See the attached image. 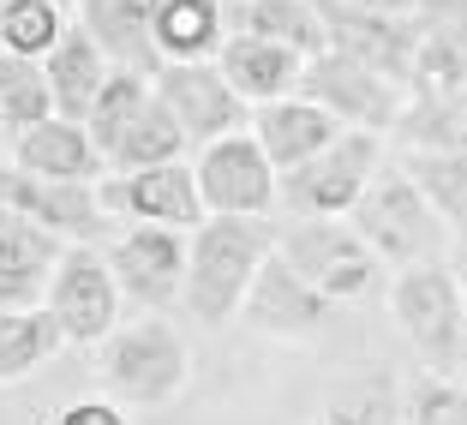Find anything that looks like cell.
Listing matches in <instances>:
<instances>
[{
    "mask_svg": "<svg viewBox=\"0 0 467 425\" xmlns=\"http://www.w3.org/2000/svg\"><path fill=\"white\" fill-rule=\"evenodd\" d=\"M42 312L55 317L60 342H78V347H102L120 329V288H114L97 246L60 252L55 275H48V294H42Z\"/></svg>",
    "mask_w": 467,
    "mask_h": 425,
    "instance_id": "cell-9",
    "label": "cell"
},
{
    "mask_svg": "<svg viewBox=\"0 0 467 425\" xmlns=\"http://www.w3.org/2000/svg\"><path fill=\"white\" fill-rule=\"evenodd\" d=\"M150 90L168 109V120L180 126L186 150H192V144L204 150V144H216V138L246 132V120H252V109L222 84L216 67H162L150 78Z\"/></svg>",
    "mask_w": 467,
    "mask_h": 425,
    "instance_id": "cell-11",
    "label": "cell"
},
{
    "mask_svg": "<svg viewBox=\"0 0 467 425\" xmlns=\"http://www.w3.org/2000/svg\"><path fill=\"white\" fill-rule=\"evenodd\" d=\"M401 425H467V384L443 371L401 378Z\"/></svg>",
    "mask_w": 467,
    "mask_h": 425,
    "instance_id": "cell-32",
    "label": "cell"
},
{
    "mask_svg": "<svg viewBox=\"0 0 467 425\" xmlns=\"http://www.w3.org/2000/svg\"><path fill=\"white\" fill-rule=\"evenodd\" d=\"M72 18L102 48V60L114 72L150 67V78L162 72L156 67V48H150V0H84V6H72Z\"/></svg>",
    "mask_w": 467,
    "mask_h": 425,
    "instance_id": "cell-22",
    "label": "cell"
},
{
    "mask_svg": "<svg viewBox=\"0 0 467 425\" xmlns=\"http://www.w3.org/2000/svg\"><path fill=\"white\" fill-rule=\"evenodd\" d=\"M455 288H462V317H467V282H455Z\"/></svg>",
    "mask_w": 467,
    "mask_h": 425,
    "instance_id": "cell-37",
    "label": "cell"
},
{
    "mask_svg": "<svg viewBox=\"0 0 467 425\" xmlns=\"http://www.w3.org/2000/svg\"><path fill=\"white\" fill-rule=\"evenodd\" d=\"M13 168L36 180H60V186H97L102 180V156L90 132L78 120H60V114L13 138Z\"/></svg>",
    "mask_w": 467,
    "mask_h": 425,
    "instance_id": "cell-18",
    "label": "cell"
},
{
    "mask_svg": "<svg viewBox=\"0 0 467 425\" xmlns=\"http://www.w3.org/2000/svg\"><path fill=\"white\" fill-rule=\"evenodd\" d=\"M109 60H102V48L78 30V18L67 25V36L48 48V60H42V78H48V97H55V114L60 120H78L90 114V102L102 97V84H109Z\"/></svg>",
    "mask_w": 467,
    "mask_h": 425,
    "instance_id": "cell-23",
    "label": "cell"
},
{
    "mask_svg": "<svg viewBox=\"0 0 467 425\" xmlns=\"http://www.w3.org/2000/svg\"><path fill=\"white\" fill-rule=\"evenodd\" d=\"M60 252H67V246H60L55 233L30 228L25 216H13V210H0V312L42 306Z\"/></svg>",
    "mask_w": 467,
    "mask_h": 425,
    "instance_id": "cell-19",
    "label": "cell"
},
{
    "mask_svg": "<svg viewBox=\"0 0 467 425\" xmlns=\"http://www.w3.org/2000/svg\"><path fill=\"white\" fill-rule=\"evenodd\" d=\"M401 150H431V156H467V84L443 97H420L401 109L396 132Z\"/></svg>",
    "mask_w": 467,
    "mask_h": 425,
    "instance_id": "cell-26",
    "label": "cell"
},
{
    "mask_svg": "<svg viewBox=\"0 0 467 425\" xmlns=\"http://www.w3.org/2000/svg\"><path fill=\"white\" fill-rule=\"evenodd\" d=\"M0 210L55 233L60 246H97L102 228H109L97 186H60V180H36V174H18V168H0Z\"/></svg>",
    "mask_w": 467,
    "mask_h": 425,
    "instance_id": "cell-13",
    "label": "cell"
},
{
    "mask_svg": "<svg viewBox=\"0 0 467 425\" xmlns=\"http://www.w3.org/2000/svg\"><path fill=\"white\" fill-rule=\"evenodd\" d=\"M60 329L42 306H25V312H0V384H18L30 371H42L60 354Z\"/></svg>",
    "mask_w": 467,
    "mask_h": 425,
    "instance_id": "cell-29",
    "label": "cell"
},
{
    "mask_svg": "<svg viewBox=\"0 0 467 425\" xmlns=\"http://www.w3.org/2000/svg\"><path fill=\"white\" fill-rule=\"evenodd\" d=\"M210 67L222 72V84H228L246 109H270V102L300 90L306 60L294 55V48H275V42H258V36H228Z\"/></svg>",
    "mask_w": 467,
    "mask_h": 425,
    "instance_id": "cell-17",
    "label": "cell"
},
{
    "mask_svg": "<svg viewBox=\"0 0 467 425\" xmlns=\"http://www.w3.org/2000/svg\"><path fill=\"white\" fill-rule=\"evenodd\" d=\"M228 36H258L275 48H294L300 60L324 55V25H317V0H246V6H222Z\"/></svg>",
    "mask_w": 467,
    "mask_h": 425,
    "instance_id": "cell-24",
    "label": "cell"
},
{
    "mask_svg": "<svg viewBox=\"0 0 467 425\" xmlns=\"http://www.w3.org/2000/svg\"><path fill=\"white\" fill-rule=\"evenodd\" d=\"M270 252H275V222L204 216L192 228V240H186V288H180V300L192 306V317L204 329H228Z\"/></svg>",
    "mask_w": 467,
    "mask_h": 425,
    "instance_id": "cell-1",
    "label": "cell"
},
{
    "mask_svg": "<svg viewBox=\"0 0 467 425\" xmlns=\"http://www.w3.org/2000/svg\"><path fill=\"white\" fill-rule=\"evenodd\" d=\"M102 264H109L120 300H138L144 312H168V306L180 300V288H186V233L126 228L120 240L102 252Z\"/></svg>",
    "mask_w": 467,
    "mask_h": 425,
    "instance_id": "cell-12",
    "label": "cell"
},
{
    "mask_svg": "<svg viewBox=\"0 0 467 425\" xmlns=\"http://www.w3.org/2000/svg\"><path fill=\"white\" fill-rule=\"evenodd\" d=\"M97 378L114 408H168L192 384V354L174 324L144 317V324H120L97 347Z\"/></svg>",
    "mask_w": 467,
    "mask_h": 425,
    "instance_id": "cell-3",
    "label": "cell"
},
{
    "mask_svg": "<svg viewBox=\"0 0 467 425\" xmlns=\"http://www.w3.org/2000/svg\"><path fill=\"white\" fill-rule=\"evenodd\" d=\"M198 204L204 216H240V222H270L275 210V168L264 162V150L252 144V132H234L204 144L192 162Z\"/></svg>",
    "mask_w": 467,
    "mask_h": 425,
    "instance_id": "cell-10",
    "label": "cell"
},
{
    "mask_svg": "<svg viewBox=\"0 0 467 425\" xmlns=\"http://www.w3.org/2000/svg\"><path fill=\"white\" fill-rule=\"evenodd\" d=\"M317 25H324V48L354 67L378 72V78L408 90L413 42L426 25V6H359V0H317Z\"/></svg>",
    "mask_w": 467,
    "mask_h": 425,
    "instance_id": "cell-7",
    "label": "cell"
},
{
    "mask_svg": "<svg viewBox=\"0 0 467 425\" xmlns=\"http://www.w3.org/2000/svg\"><path fill=\"white\" fill-rule=\"evenodd\" d=\"M144 109H150V78H144V72H109L102 97L90 102V114H84V132H90V144H97L102 168H109V156L126 144V132L138 126Z\"/></svg>",
    "mask_w": 467,
    "mask_h": 425,
    "instance_id": "cell-28",
    "label": "cell"
},
{
    "mask_svg": "<svg viewBox=\"0 0 467 425\" xmlns=\"http://www.w3.org/2000/svg\"><path fill=\"white\" fill-rule=\"evenodd\" d=\"M467 84V6H426V25L413 42L408 67V102L443 97Z\"/></svg>",
    "mask_w": 467,
    "mask_h": 425,
    "instance_id": "cell-21",
    "label": "cell"
},
{
    "mask_svg": "<svg viewBox=\"0 0 467 425\" xmlns=\"http://www.w3.org/2000/svg\"><path fill=\"white\" fill-rule=\"evenodd\" d=\"M342 222L366 240L371 258L384 264V270L443 264V252H450V228L431 216V204L420 198V186H413L389 156H384V168L366 180V192L354 198V210H348Z\"/></svg>",
    "mask_w": 467,
    "mask_h": 425,
    "instance_id": "cell-2",
    "label": "cell"
},
{
    "mask_svg": "<svg viewBox=\"0 0 467 425\" xmlns=\"http://www.w3.org/2000/svg\"><path fill=\"white\" fill-rule=\"evenodd\" d=\"M384 138L342 132L330 150H317L294 174H275V210L288 222H342L354 198L366 192V180L384 168Z\"/></svg>",
    "mask_w": 467,
    "mask_h": 425,
    "instance_id": "cell-5",
    "label": "cell"
},
{
    "mask_svg": "<svg viewBox=\"0 0 467 425\" xmlns=\"http://www.w3.org/2000/svg\"><path fill=\"white\" fill-rule=\"evenodd\" d=\"M275 258L288 264L312 294H324L336 312L371 300L389 282V270L371 258V246L348 222H282L275 228Z\"/></svg>",
    "mask_w": 467,
    "mask_h": 425,
    "instance_id": "cell-4",
    "label": "cell"
},
{
    "mask_svg": "<svg viewBox=\"0 0 467 425\" xmlns=\"http://www.w3.org/2000/svg\"><path fill=\"white\" fill-rule=\"evenodd\" d=\"M0 55H6V6H0Z\"/></svg>",
    "mask_w": 467,
    "mask_h": 425,
    "instance_id": "cell-36",
    "label": "cell"
},
{
    "mask_svg": "<svg viewBox=\"0 0 467 425\" xmlns=\"http://www.w3.org/2000/svg\"><path fill=\"white\" fill-rule=\"evenodd\" d=\"M389 312H396L401 336L413 354L426 359V371L455 378L467 354V317H462V288H455L450 264H413V270L389 275Z\"/></svg>",
    "mask_w": 467,
    "mask_h": 425,
    "instance_id": "cell-6",
    "label": "cell"
},
{
    "mask_svg": "<svg viewBox=\"0 0 467 425\" xmlns=\"http://www.w3.org/2000/svg\"><path fill=\"white\" fill-rule=\"evenodd\" d=\"M168 162H186V138H180V126L168 120V109L150 90V109L138 114L126 144L109 156V174H144V168H168Z\"/></svg>",
    "mask_w": 467,
    "mask_h": 425,
    "instance_id": "cell-30",
    "label": "cell"
},
{
    "mask_svg": "<svg viewBox=\"0 0 467 425\" xmlns=\"http://www.w3.org/2000/svg\"><path fill=\"white\" fill-rule=\"evenodd\" d=\"M0 120L6 132H30V126L55 120V97H48V78H42V60H18L0 55Z\"/></svg>",
    "mask_w": 467,
    "mask_h": 425,
    "instance_id": "cell-31",
    "label": "cell"
},
{
    "mask_svg": "<svg viewBox=\"0 0 467 425\" xmlns=\"http://www.w3.org/2000/svg\"><path fill=\"white\" fill-rule=\"evenodd\" d=\"M312 425H401V378L389 366H359L336 378Z\"/></svg>",
    "mask_w": 467,
    "mask_h": 425,
    "instance_id": "cell-25",
    "label": "cell"
},
{
    "mask_svg": "<svg viewBox=\"0 0 467 425\" xmlns=\"http://www.w3.org/2000/svg\"><path fill=\"white\" fill-rule=\"evenodd\" d=\"M72 13L55 0H6V55L18 60H48L60 36H67Z\"/></svg>",
    "mask_w": 467,
    "mask_h": 425,
    "instance_id": "cell-33",
    "label": "cell"
},
{
    "mask_svg": "<svg viewBox=\"0 0 467 425\" xmlns=\"http://www.w3.org/2000/svg\"><path fill=\"white\" fill-rule=\"evenodd\" d=\"M102 216H126L132 228H198L204 204H198V180L192 162H168V168H144V174H114L97 186Z\"/></svg>",
    "mask_w": 467,
    "mask_h": 425,
    "instance_id": "cell-14",
    "label": "cell"
},
{
    "mask_svg": "<svg viewBox=\"0 0 467 425\" xmlns=\"http://www.w3.org/2000/svg\"><path fill=\"white\" fill-rule=\"evenodd\" d=\"M246 132H252V144L264 150V162H270L275 174H294V168L312 162L317 150H330L336 138H342V126L324 109H312L306 97H282V102H270V109H252Z\"/></svg>",
    "mask_w": 467,
    "mask_h": 425,
    "instance_id": "cell-16",
    "label": "cell"
},
{
    "mask_svg": "<svg viewBox=\"0 0 467 425\" xmlns=\"http://www.w3.org/2000/svg\"><path fill=\"white\" fill-rule=\"evenodd\" d=\"M240 317H246L258 336H275V342H317V336L336 324V306L324 300V294H312L300 275L270 252V258L258 264V275H252L246 300H240Z\"/></svg>",
    "mask_w": 467,
    "mask_h": 425,
    "instance_id": "cell-15",
    "label": "cell"
},
{
    "mask_svg": "<svg viewBox=\"0 0 467 425\" xmlns=\"http://www.w3.org/2000/svg\"><path fill=\"white\" fill-rule=\"evenodd\" d=\"M294 97H306L312 109H324L342 132H366V138L396 132L401 109H408V90H401V84H389V78H378V72L354 67V60L330 55V48H324L317 60H306Z\"/></svg>",
    "mask_w": 467,
    "mask_h": 425,
    "instance_id": "cell-8",
    "label": "cell"
},
{
    "mask_svg": "<svg viewBox=\"0 0 467 425\" xmlns=\"http://www.w3.org/2000/svg\"><path fill=\"white\" fill-rule=\"evenodd\" d=\"M6 144H13V132H6V120H0V168H6Z\"/></svg>",
    "mask_w": 467,
    "mask_h": 425,
    "instance_id": "cell-35",
    "label": "cell"
},
{
    "mask_svg": "<svg viewBox=\"0 0 467 425\" xmlns=\"http://www.w3.org/2000/svg\"><path fill=\"white\" fill-rule=\"evenodd\" d=\"M222 0H150L156 67H210L222 55Z\"/></svg>",
    "mask_w": 467,
    "mask_h": 425,
    "instance_id": "cell-20",
    "label": "cell"
},
{
    "mask_svg": "<svg viewBox=\"0 0 467 425\" xmlns=\"http://www.w3.org/2000/svg\"><path fill=\"white\" fill-rule=\"evenodd\" d=\"M55 425H132L114 401H102V396H90V401H72V408H60V420Z\"/></svg>",
    "mask_w": 467,
    "mask_h": 425,
    "instance_id": "cell-34",
    "label": "cell"
},
{
    "mask_svg": "<svg viewBox=\"0 0 467 425\" xmlns=\"http://www.w3.org/2000/svg\"><path fill=\"white\" fill-rule=\"evenodd\" d=\"M396 168L420 186L431 216L450 233H467V156H431V150H401Z\"/></svg>",
    "mask_w": 467,
    "mask_h": 425,
    "instance_id": "cell-27",
    "label": "cell"
}]
</instances>
